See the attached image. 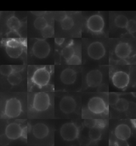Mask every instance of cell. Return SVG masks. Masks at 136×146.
I'll return each mask as SVG.
<instances>
[{"label": "cell", "mask_w": 136, "mask_h": 146, "mask_svg": "<svg viewBox=\"0 0 136 146\" xmlns=\"http://www.w3.org/2000/svg\"><path fill=\"white\" fill-rule=\"evenodd\" d=\"M128 21V18L123 15H117L114 20V24L115 26L120 29H125Z\"/></svg>", "instance_id": "d6986e66"}, {"label": "cell", "mask_w": 136, "mask_h": 146, "mask_svg": "<svg viewBox=\"0 0 136 146\" xmlns=\"http://www.w3.org/2000/svg\"><path fill=\"white\" fill-rule=\"evenodd\" d=\"M87 107L90 112L95 114H106L109 110L105 101L99 96H94L90 99Z\"/></svg>", "instance_id": "5b68a950"}, {"label": "cell", "mask_w": 136, "mask_h": 146, "mask_svg": "<svg viewBox=\"0 0 136 146\" xmlns=\"http://www.w3.org/2000/svg\"><path fill=\"white\" fill-rule=\"evenodd\" d=\"M22 104L19 99L12 98L6 101L4 114L9 118H15L19 117L22 113Z\"/></svg>", "instance_id": "6da1fadb"}, {"label": "cell", "mask_w": 136, "mask_h": 146, "mask_svg": "<svg viewBox=\"0 0 136 146\" xmlns=\"http://www.w3.org/2000/svg\"><path fill=\"white\" fill-rule=\"evenodd\" d=\"M81 59L80 57L78 55H74L71 58L66 60V64L69 65H80L81 64Z\"/></svg>", "instance_id": "83f0119b"}, {"label": "cell", "mask_w": 136, "mask_h": 146, "mask_svg": "<svg viewBox=\"0 0 136 146\" xmlns=\"http://www.w3.org/2000/svg\"><path fill=\"white\" fill-rule=\"evenodd\" d=\"M33 134L38 139H43L46 138L49 133V128L46 124L43 123H38L33 125Z\"/></svg>", "instance_id": "2e32d148"}, {"label": "cell", "mask_w": 136, "mask_h": 146, "mask_svg": "<svg viewBox=\"0 0 136 146\" xmlns=\"http://www.w3.org/2000/svg\"><path fill=\"white\" fill-rule=\"evenodd\" d=\"M75 50L71 46L68 45L63 48L61 51V55L66 60L71 58L74 55H75Z\"/></svg>", "instance_id": "603a6c76"}, {"label": "cell", "mask_w": 136, "mask_h": 146, "mask_svg": "<svg viewBox=\"0 0 136 146\" xmlns=\"http://www.w3.org/2000/svg\"><path fill=\"white\" fill-rule=\"evenodd\" d=\"M103 73L98 70H92L87 74L86 82L89 88H95L99 86L103 81Z\"/></svg>", "instance_id": "30bf717a"}, {"label": "cell", "mask_w": 136, "mask_h": 146, "mask_svg": "<svg viewBox=\"0 0 136 146\" xmlns=\"http://www.w3.org/2000/svg\"><path fill=\"white\" fill-rule=\"evenodd\" d=\"M8 38H10L11 39H19L21 36L17 31L15 30H10L8 33L6 34Z\"/></svg>", "instance_id": "4dcf8cb0"}, {"label": "cell", "mask_w": 136, "mask_h": 146, "mask_svg": "<svg viewBox=\"0 0 136 146\" xmlns=\"http://www.w3.org/2000/svg\"><path fill=\"white\" fill-rule=\"evenodd\" d=\"M5 51L7 55L11 58H18L22 55L23 48L22 45L15 47L6 46Z\"/></svg>", "instance_id": "e0dca14e"}, {"label": "cell", "mask_w": 136, "mask_h": 146, "mask_svg": "<svg viewBox=\"0 0 136 146\" xmlns=\"http://www.w3.org/2000/svg\"><path fill=\"white\" fill-rule=\"evenodd\" d=\"M51 47L46 40H38L33 44L32 47L33 55L38 58H45L50 54Z\"/></svg>", "instance_id": "ba28073f"}, {"label": "cell", "mask_w": 136, "mask_h": 146, "mask_svg": "<svg viewBox=\"0 0 136 146\" xmlns=\"http://www.w3.org/2000/svg\"><path fill=\"white\" fill-rule=\"evenodd\" d=\"M15 70L13 66L11 65H2L0 66V73L4 76H8Z\"/></svg>", "instance_id": "4316f807"}, {"label": "cell", "mask_w": 136, "mask_h": 146, "mask_svg": "<svg viewBox=\"0 0 136 146\" xmlns=\"http://www.w3.org/2000/svg\"><path fill=\"white\" fill-rule=\"evenodd\" d=\"M51 105L50 97L45 92H38L33 98V109L38 112L45 111Z\"/></svg>", "instance_id": "277c9868"}, {"label": "cell", "mask_w": 136, "mask_h": 146, "mask_svg": "<svg viewBox=\"0 0 136 146\" xmlns=\"http://www.w3.org/2000/svg\"><path fill=\"white\" fill-rule=\"evenodd\" d=\"M120 99L119 95L115 93H111L108 96V101L111 106H115Z\"/></svg>", "instance_id": "f546056e"}, {"label": "cell", "mask_w": 136, "mask_h": 146, "mask_svg": "<svg viewBox=\"0 0 136 146\" xmlns=\"http://www.w3.org/2000/svg\"><path fill=\"white\" fill-rule=\"evenodd\" d=\"M7 80L12 85H17L21 83L22 78L21 74L17 71H15L7 76Z\"/></svg>", "instance_id": "44dd1931"}, {"label": "cell", "mask_w": 136, "mask_h": 146, "mask_svg": "<svg viewBox=\"0 0 136 146\" xmlns=\"http://www.w3.org/2000/svg\"><path fill=\"white\" fill-rule=\"evenodd\" d=\"M60 133L61 137L64 140L72 141L78 138L79 130L74 123L68 122L63 124L60 128Z\"/></svg>", "instance_id": "3957f363"}, {"label": "cell", "mask_w": 136, "mask_h": 146, "mask_svg": "<svg viewBox=\"0 0 136 146\" xmlns=\"http://www.w3.org/2000/svg\"><path fill=\"white\" fill-rule=\"evenodd\" d=\"M22 137L25 138H27V128L26 127L23 128Z\"/></svg>", "instance_id": "836d02e7"}, {"label": "cell", "mask_w": 136, "mask_h": 146, "mask_svg": "<svg viewBox=\"0 0 136 146\" xmlns=\"http://www.w3.org/2000/svg\"><path fill=\"white\" fill-rule=\"evenodd\" d=\"M102 135V130L97 127L90 128L88 132V136L89 139L92 141H97L100 139Z\"/></svg>", "instance_id": "ffe728a7"}, {"label": "cell", "mask_w": 136, "mask_h": 146, "mask_svg": "<svg viewBox=\"0 0 136 146\" xmlns=\"http://www.w3.org/2000/svg\"><path fill=\"white\" fill-rule=\"evenodd\" d=\"M41 34L44 38H51L54 35V29L51 25H48L41 31Z\"/></svg>", "instance_id": "484cf974"}, {"label": "cell", "mask_w": 136, "mask_h": 146, "mask_svg": "<svg viewBox=\"0 0 136 146\" xmlns=\"http://www.w3.org/2000/svg\"><path fill=\"white\" fill-rule=\"evenodd\" d=\"M129 33L133 35L136 33V21L134 19L129 20L127 26L125 28Z\"/></svg>", "instance_id": "f1b7e54d"}, {"label": "cell", "mask_w": 136, "mask_h": 146, "mask_svg": "<svg viewBox=\"0 0 136 146\" xmlns=\"http://www.w3.org/2000/svg\"><path fill=\"white\" fill-rule=\"evenodd\" d=\"M74 19L69 16H66L65 18L63 19L60 23L62 29L65 30L71 29L74 27Z\"/></svg>", "instance_id": "cb8c5ba5"}, {"label": "cell", "mask_w": 136, "mask_h": 146, "mask_svg": "<svg viewBox=\"0 0 136 146\" xmlns=\"http://www.w3.org/2000/svg\"><path fill=\"white\" fill-rule=\"evenodd\" d=\"M33 25L37 29L41 31L48 25L46 19L43 17H39L36 19L34 21Z\"/></svg>", "instance_id": "d4e9b609"}, {"label": "cell", "mask_w": 136, "mask_h": 146, "mask_svg": "<svg viewBox=\"0 0 136 146\" xmlns=\"http://www.w3.org/2000/svg\"><path fill=\"white\" fill-rule=\"evenodd\" d=\"M77 73L74 70L68 68L63 70L60 75V79L63 84H74L77 79Z\"/></svg>", "instance_id": "9a60e30c"}, {"label": "cell", "mask_w": 136, "mask_h": 146, "mask_svg": "<svg viewBox=\"0 0 136 146\" xmlns=\"http://www.w3.org/2000/svg\"><path fill=\"white\" fill-rule=\"evenodd\" d=\"M23 128L17 123L8 124L5 129V134L8 139L17 140L22 137Z\"/></svg>", "instance_id": "7c38bea8"}, {"label": "cell", "mask_w": 136, "mask_h": 146, "mask_svg": "<svg viewBox=\"0 0 136 146\" xmlns=\"http://www.w3.org/2000/svg\"><path fill=\"white\" fill-rule=\"evenodd\" d=\"M51 79V74L45 67H41L35 70L31 78L33 83L42 88L48 85Z\"/></svg>", "instance_id": "9c48e42d"}, {"label": "cell", "mask_w": 136, "mask_h": 146, "mask_svg": "<svg viewBox=\"0 0 136 146\" xmlns=\"http://www.w3.org/2000/svg\"><path fill=\"white\" fill-rule=\"evenodd\" d=\"M133 52V48L130 44L126 42L118 43L114 48V54L121 60L128 58Z\"/></svg>", "instance_id": "8fae6325"}, {"label": "cell", "mask_w": 136, "mask_h": 146, "mask_svg": "<svg viewBox=\"0 0 136 146\" xmlns=\"http://www.w3.org/2000/svg\"><path fill=\"white\" fill-rule=\"evenodd\" d=\"M111 80L115 88L120 90H125L130 83L129 74L123 70H117L112 74Z\"/></svg>", "instance_id": "8992f818"}, {"label": "cell", "mask_w": 136, "mask_h": 146, "mask_svg": "<svg viewBox=\"0 0 136 146\" xmlns=\"http://www.w3.org/2000/svg\"><path fill=\"white\" fill-rule=\"evenodd\" d=\"M87 54L90 58L98 60L103 58L106 54V48L100 41H94L89 44Z\"/></svg>", "instance_id": "52a82bcc"}, {"label": "cell", "mask_w": 136, "mask_h": 146, "mask_svg": "<svg viewBox=\"0 0 136 146\" xmlns=\"http://www.w3.org/2000/svg\"><path fill=\"white\" fill-rule=\"evenodd\" d=\"M31 13L34 14L35 15L40 16V17L41 15H43V13H45V12H31Z\"/></svg>", "instance_id": "e575fe53"}, {"label": "cell", "mask_w": 136, "mask_h": 146, "mask_svg": "<svg viewBox=\"0 0 136 146\" xmlns=\"http://www.w3.org/2000/svg\"><path fill=\"white\" fill-rule=\"evenodd\" d=\"M7 25L10 30H18L21 27V22L15 16H12L7 19Z\"/></svg>", "instance_id": "ac0fdd59"}, {"label": "cell", "mask_w": 136, "mask_h": 146, "mask_svg": "<svg viewBox=\"0 0 136 146\" xmlns=\"http://www.w3.org/2000/svg\"><path fill=\"white\" fill-rule=\"evenodd\" d=\"M64 40L65 39L63 38H56L55 39V42L56 44L61 46L63 44Z\"/></svg>", "instance_id": "d6a6232c"}, {"label": "cell", "mask_w": 136, "mask_h": 146, "mask_svg": "<svg viewBox=\"0 0 136 146\" xmlns=\"http://www.w3.org/2000/svg\"><path fill=\"white\" fill-rule=\"evenodd\" d=\"M107 126V121L103 119H96L95 127L102 130Z\"/></svg>", "instance_id": "1f68e13d"}, {"label": "cell", "mask_w": 136, "mask_h": 146, "mask_svg": "<svg viewBox=\"0 0 136 146\" xmlns=\"http://www.w3.org/2000/svg\"><path fill=\"white\" fill-rule=\"evenodd\" d=\"M115 108L119 112H125L128 109L129 103L125 98H120L118 102L115 104Z\"/></svg>", "instance_id": "7402d4cb"}, {"label": "cell", "mask_w": 136, "mask_h": 146, "mask_svg": "<svg viewBox=\"0 0 136 146\" xmlns=\"http://www.w3.org/2000/svg\"><path fill=\"white\" fill-rule=\"evenodd\" d=\"M87 29L92 33L101 34L105 28V21L103 16L95 14L89 17L86 22Z\"/></svg>", "instance_id": "7a4b0ae2"}, {"label": "cell", "mask_w": 136, "mask_h": 146, "mask_svg": "<svg viewBox=\"0 0 136 146\" xmlns=\"http://www.w3.org/2000/svg\"><path fill=\"white\" fill-rule=\"evenodd\" d=\"M114 135L119 140L126 141L131 135V128L127 124H119L114 130Z\"/></svg>", "instance_id": "5bb4252c"}, {"label": "cell", "mask_w": 136, "mask_h": 146, "mask_svg": "<svg viewBox=\"0 0 136 146\" xmlns=\"http://www.w3.org/2000/svg\"><path fill=\"white\" fill-rule=\"evenodd\" d=\"M77 107L75 100L70 96H66L61 100L60 108L61 111L65 114H70L74 112Z\"/></svg>", "instance_id": "4fadbf2b"}]
</instances>
